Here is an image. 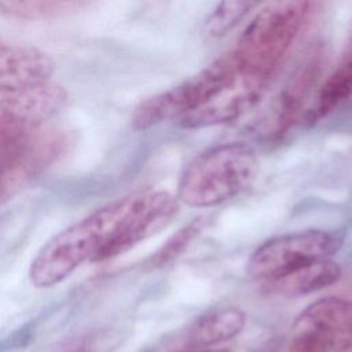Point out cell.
Segmentation results:
<instances>
[{"mask_svg": "<svg viewBox=\"0 0 352 352\" xmlns=\"http://www.w3.org/2000/svg\"><path fill=\"white\" fill-rule=\"evenodd\" d=\"M179 209L164 190H143L113 201L52 236L29 267L34 287L48 289L69 278L82 263L117 257L164 228Z\"/></svg>", "mask_w": 352, "mask_h": 352, "instance_id": "6da1fadb", "label": "cell"}, {"mask_svg": "<svg viewBox=\"0 0 352 352\" xmlns=\"http://www.w3.org/2000/svg\"><path fill=\"white\" fill-rule=\"evenodd\" d=\"M258 161L245 142H228L206 148L184 168L177 184V199L191 208L223 204L254 180Z\"/></svg>", "mask_w": 352, "mask_h": 352, "instance_id": "7a4b0ae2", "label": "cell"}, {"mask_svg": "<svg viewBox=\"0 0 352 352\" xmlns=\"http://www.w3.org/2000/svg\"><path fill=\"white\" fill-rule=\"evenodd\" d=\"M312 3L274 1L263 7L231 52L236 70L270 81L307 22Z\"/></svg>", "mask_w": 352, "mask_h": 352, "instance_id": "3957f363", "label": "cell"}, {"mask_svg": "<svg viewBox=\"0 0 352 352\" xmlns=\"http://www.w3.org/2000/svg\"><path fill=\"white\" fill-rule=\"evenodd\" d=\"M66 144L62 131L0 118V201L50 168Z\"/></svg>", "mask_w": 352, "mask_h": 352, "instance_id": "277c9868", "label": "cell"}, {"mask_svg": "<svg viewBox=\"0 0 352 352\" xmlns=\"http://www.w3.org/2000/svg\"><path fill=\"white\" fill-rule=\"evenodd\" d=\"M232 54H226L180 84L142 100L133 110L132 126L148 129L173 118H183L208 103L235 76Z\"/></svg>", "mask_w": 352, "mask_h": 352, "instance_id": "5b68a950", "label": "cell"}, {"mask_svg": "<svg viewBox=\"0 0 352 352\" xmlns=\"http://www.w3.org/2000/svg\"><path fill=\"white\" fill-rule=\"evenodd\" d=\"M340 231L304 230L274 236L249 257L246 271L260 280L272 282L304 265L327 260L344 245Z\"/></svg>", "mask_w": 352, "mask_h": 352, "instance_id": "8992f818", "label": "cell"}, {"mask_svg": "<svg viewBox=\"0 0 352 352\" xmlns=\"http://www.w3.org/2000/svg\"><path fill=\"white\" fill-rule=\"evenodd\" d=\"M293 338L312 342L324 352L352 348V301L323 297L309 304L293 323Z\"/></svg>", "mask_w": 352, "mask_h": 352, "instance_id": "52a82bcc", "label": "cell"}, {"mask_svg": "<svg viewBox=\"0 0 352 352\" xmlns=\"http://www.w3.org/2000/svg\"><path fill=\"white\" fill-rule=\"evenodd\" d=\"M268 82L236 70L234 78L217 95L198 110L180 118L179 125L197 129L234 121L258 103Z\"/></svg>", "mask_w": 352, "mask_h": 352, "instance_id": "ba28073f", "label": "cell"}, {"mask_svg": "<svg viewBox=\"0 0 352 352\" xmlns=\"http://www.w3.org/2000/svg\"><path fill=\"white\" fill-rule=\"evenodd\" d=\"M324 63L326 51L323 45L316 44L305 52L275 102L270 132L271 136H283L297 122L305 102L322 76Z\"/></svg>", "mask_w": 352, "mask_h": 352, "instance_id": "9c48e42d", "label": "cell"}, {"mask_svg": "<svg viewBox=\"0 0 352 352\" xmlns=\"http://www.w3.org/2000/svg\"><path fill=\"white\" fill-rule=\"evenodd\" d=\"M65 87L45 81L33 85L0 88V118L38 126L67 103Z\"/></svg>", "mask_w": 352, "mask_h": 352, "instance_id": "30bf717a", "label": "cell"}, {"mask_svg": "<svg viewBox=\"0 0 352 352\" xmlns=\"http://www.w3.org/2000/svg\"><path fill=\"white\" fill-rule=\"evenodd\" d=\"M54 70L55 60L47 52L0 37V88L45 82Z\"/></svg>", "mask_w": 352, "mask_h": 352, "instance_id": "8fae6325", "label": "cell"}, {"mask_svg": "<svg viewBox=\"0 0 352 352\" xmlns=\"http://www.w3.org/2000/svg\"><path fill=\"white\" fill-rule=\"evenodd\" d=\"M352 98V32L345 43L341 58L318 91L316 100L307 110V121L314 124L333 113Z\"/></svg>", "mask_w": 352, "mask_h": 352, "instance_id": "7c38bea8", "label": "cell"}, {"mask_svg": "<svg viewBox=\"0 0 352 352\" xmlns=\"http://www.w3.org/2000/svg\"><path fill=\"white\" fill-rule=\"evenodd\" d=\"M341 267L327 258L311 263L279 279L267 282V286L276 294L298 297L337 283L341 278Z\"/></svg>", "mask_w": 352, "mask_h": 352, "instance_id": "4fadbf2b", "label": "cell"}, {"mask_svg": "<svg viewBox=\"0 0 352 352\" xmlns=\"http://www.w3.org/2000/svg\"><path fill=\"white\" fill-rule=\"evenodd\" d=\"M245 323L246 315L239 308H217L204 314L194 322L188 333V340L194 346L226 342L236 337L243 330Z\"/></svg>", "mask_w": 352, "mask_h": 352, "instance_id": "5bb4252c", "label": "cell"}, {"mask_svg": "<svg viewBox=\"0 0 352 352\" xmlns=\"http://www.w3.org/2000/svg\"><path fill=\"white\" fill-rule=\"evenodd\" d=\"M88 6V1L81 0H0V14L26 21L52 19L76 14Z\"/></svg>", "mask_w": 352, "mask_h": 352, "instance_id": "9a60e30c", "label": "cell"}, {"mask_svg": "<svg viewBox=\"0 0 352 352\" xmlns=\"http://www.w3.org/2000/svg\"><path fill=\"white\" fill-rule=\"evenodd\" d=\"M206 226V219L204 216L197 217L176 231L151 257V264L154 267H164L180 257L187 248L197 239V236L204 231Z\"/></svg>", "mask_w": 352, "mask_h": 352, "instance_id": "2e32d148", "label": "cell"}, {"mask_svg": "<svg viewBox=\"0 0 352 352\" xmlns=\"http://www.w3.org/2000/svg\"><path fill=\"white\" fill-rule=\"evenodd\" d=\"M256 1H223L209 15L205 23V34L220 37L232 29L250 10L257 7Z\"/></svg>", "mask_w": 352, "mask_h": 352, "instance_id": "e0dca14e", "label": "cell"}, {"mask_svg": "<svg viewBox=\"0 0 352 352\" xmlns=\"http://www.w3.org/2000/svg\"><path fill=\"white\" fill-rule=\"evenodd\" d=\"M216 352H223V351H216Z\"/></svg>", "mask_w": 352, "mask_h": 352, "instance_id": "ac0fdd59", "label": "cell"}]
</instances>
